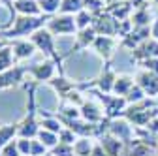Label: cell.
I'll list each match as a JSON object with an SVG mask.
<instances>
[{
    "label": "cell",
    "instance_id": "ac0fdd59",
    "mask_svg": "<svg viewBox=\"0 0 158 156\" xmlns=\"http://www.w3.org/2000/svg\"><path fill=\"white\" fill-rule=\"evenodd\" d=\"M81 10H83V0H62V4H60V10H58V13L73 15V13H79Z\"/></svg>",
    "mask_w": 158,
    "mask_h": 156
},
{
    "label": "cell",
    "instance_id": "30bf717a",
    "mask_svg": "<svg viewBox=\"0 0 158 156\" xmlns=\"http://www.w3.org/2000/svg\"><path fill=\"white\" fill-rule=\"evenodd\" d=\"M100 98H102V102H106L107 117H117L123 111L124 104H126V98H118V96H106V94H102Z\"/></svg>",
    "mask_w": 158,
    "mask_h": 156
},
{
    "label": "cell",
    "instance_id": "9a60e30c",
    "mask_svg": "<svg viewBox=\"0 0 158 156\" xmlns=\"http://www.w3.org/2000/svg\"><path fill=\"white\" fill-rule=\"evenodd\" d=\"M115 79H117L115 73H113L109 68H106V72L100 75V79L96 81V85L100 87L102 92H111V90H113V85H115Z\"/></svg>",
    "mask_w": 158,
    "mask_h": 156
},
{
    "label": "cell",
    "instance_id": "ffe728a7",
    "mask_svg": "<svg viewBox=\"0 0 158 156\" xmlns=\"http://www.w3.org/2000/svg\"><path fill=\"white\" fill-rule=\"evenodd\" d=\"M38 4H40V8H42V13H45V15H53L55 11L60 10L62 0H38Z\"/></svg>",
    "mask_w": 158,
    "mask_h": 156
},
{
    "label": "cell",
    "instance_id": "e575fe53",
    "mask_svg": "<svg viewBox=\"0 0 158 156\" xmlns=\"http://www.w3.org/2000/svg\"><path fill=\"white\" fill-rule=\"evenodd\" d=\"M0 40H4V30L0 28Z\"/></svg>",
    "mask_w": 158,
    "mask_h": 156
},
{
    "label": "cell",
    "instance_id": "f1b7e54d",
    "mask_svg": "<svg viewBox=\"0 0 158 156\" xmlns=\"http://www.w3.org/2000/svg\"><path fill=\"white\" fill-rule=\"evenodd\" d=\"M143 88L141 87H132L130 88V92H128V98H126V102H139L141 98H143Z\"/></svg>",
    "mask_w": 158,
    "mask_h": 156
},
{
    "label": "cell",
    "instance_id": "8fae6325",
    "mask_svg": "<svg viewBox=\"0 0 158 156\" xmlns=\"http://www.w3.org/2000/svg\"><path fill=\"white\" fill-rule=\"evenodd\" d=\"M92 47L100 56L109 58L111 53H113V38L111 36H98L94 40V43H92Z\"/></svg>",
    "mask_w": 158,
    "mask_h": 156
},
{
    "label": "cell",
    "instance_id": "8d00e7d4",
    "mask_svg": "<svg viewBox=\"0 0 158 156\" xmlns=\"http://www.w3.org/2000/svg\"><path fill=\"white\" fill-rule=\"evenodd\" d=\"M156 2H158V0H156Z\"/></svg>",
    "mask_w": 158,
    "mask_h": 156
},
{
    "label": "cell",
    "instance_id": "8992f818",
    "mask_svg": "<svg viewBox=\"0 0 158 156\" xmlns=\"http://www.w3.org/2000/svg\"><path fill=\"white\" fill-rule=\"evenodd\" d=\"M55 60H44L32 68H28V73L34 77V81H51L55 77Z\"/></svg>",
    "mask_w": 158,
    "mask_h": 156
},
{
    "label": "cell",
    "instance_id": "2e32d148",
    "mask_svg": "<svg viewBox=\"0 0 158 156\" xmlns=\"http://www.w3.org/2000/svg\"><path fill=\"white\" fill-rule=\"evenodd\" d=\"M132 87L134 85H132V79H130L128 75H118L117 79H115V85H113V92L123 96V94H128Z\"/></svg>",
    "mask_w": 158,
    "mask_h": 156
},
{
    "label": "cell",
    "instance_id": "4316f807",
    "mask_svg": "<svg viewBox=\"0 0 158 156\" xmlns=\"http://www.w3.org/2000/svg\"><path fill=\"white\" fill-rule=\"evenodd\" d=\"M2 156H21L19 143H17V141H10V143L2 149Z\"/></svg>",
    "mask_w": 158,
    "mask_h": 156
},
{
    "label": "cell",
    "instance_id": "836d02e7",
    "mask_svg": "<svg viewBox=\"0 0 158 156\" xmlns=\"http://www.w3.org/2000/svg\"><path fill=\"white\" fill-rule=\"evenodd\" d=\"M6 45H8V42H6V40H0V49L6 47Z\"/></svg>",
    "mask_w": 158,
    "mask_h": 156
},
{
    "label": "cell",
    "instance_id": "4fadbf2b",
    "mask_svg": "<svg viewBox=\"0 0 158 156\" xmlns=\"http://www.w3.org/2000/svg\"><path fill=\"white\" fill-rule=\"evenodd\" d=\"M81 117H85L89 122L102 121V113H100V109H98L92 102H83V104H81Z\"/></svg>",
    "mask_w": 158,
    "mask_h": 156
},
{
    "label": "cell",
    "instance_id": "d6a6232c",
    "mask_svg": "<svg viewBox=\"0 0 158 156\" xmlns=\"http://www.w3.org/2000/svg\"><path fill=\"white\" fill-rule=\"evenodd\" d=\"M151 34H152V38H154V40H158V17H156L154 25H152V30H151Z\"/></svg>",
    "mask_w": 158,
    "mask_h": 156
},
{
    "label": "cell",
    "instance_id": "5b68a950",
    "mask_svg": "<svg viewBox=\"0 0 158 156\" xmlns=\"http://www.w3.org/2000/svg\"><path fill=\"white\" fill-rule=\"evenodd\" d=\"M96 38H98V32L94 30V27H89V28H83V30H77V32H75V45H73L66 55H62V58H66V56H70V55H73V53H77V51H81V49L92 45Z\"/></svg>",
    "mask_w": 158,
    "mask_h": 156
},
{
    "label": "cell",
    "instance_id": "d6986e66",
    "mask_svg": "<svg viewBox=\"0 0 158 156\" xmlns=\"http://www.w3.org/2000/svg\"><path fill=\"white\" fill-rule=\"evenodd\" d=\"M38 139L44 143L45 149H53V147H56V143H58L56 133H53V132H49V130H45V128H40V132H38Z\"/></svg>",
    "mask_w": 158,
    "mask_h": 156
},
{
    "label": "cell",
    "instance_id": "7a4b0ae2",
    "mask_svg": "<svg viewBox=\"0 0 158 156\" xmlns=\"http://www.w3.org/2000/svg\"><path fill=\"white\" fill-rule=\"evenodd\" d=\"M30 42L36 45L38 51H42V53L49 58V60H55L58 66L62 64L64 58L58 55L56 49H55V36H53L45 27H44V28H40V30H36V32L30 36Z\"/></svg>",
    "mask_w": 158,
    "mask_h": 156
},
{
    "label": "cell",
    "instance_id": "9c48e42d",
    "mask_svg": "<svg viewBox=\"0 0 158 156\" xmlns=\"http://www.w3.org/2000/svg\"><path fill=\"white\" fill-rule=\"evenodd\" d=\"M13 10L19 15H44L38 0H13Z\"/></svg>",
    "mask_w": 158,
    "mask_h": 156
},
{
    "label": "cell",
    "instance_id": "e0dca14e",
    "mask_svg": "<svg viewBox=\"0 0 158 156\" xmlns=\"http://www.w3.org/2000/svg\"><path fill=\"white\" fill-rule=\"evenodd\" d=\"M92 21H94V15L89 11V10H81L79 13H75V25H77V30H83V28H89L92 27Z\"/></svg>",
    "mask_w": 158,
    "mask_h": 156
},
{
    "label": "cell",
    "instance_id": "4dcf8cb0",
    "mask_svg": "<svg viewBox=\"0 0 158 156\" xmlns=\"http://www.w3.org/2000/svg\"><path fill=\"white\" fill-rule=\"evenodd\" d=\"M145 66H147L149 72H152V73L158 75V58H147V60H145Z\"/></svg>",
    "mask_w": 158,
    "mask_h": 156
},
{
    "label": "cell",
    "instance_id": "603a6c76",
    "mask_svg": "<svg viewBox=\"0 0 158 156\" xmlns=\"http://www.w3.org/2000/svg\"><path fill=\"white\" fill-rule=\"evenodd\" d=\"M83 8L89 10L92 15H100L104 10V0H83Z\"/></svg>",
    "mask_w": 158,
    "mask_h": 156
},
{
    "label": "cell",
    "instance_id": "1f68e13d",
    "mask_svg": "<svg viewBox=\"0 0 158 156\" xmlns=\"http://www.w3.org/2000/svg\"><path fill=\"white\" fill-rule=\"evenodd\" d=\"M92 156H109L106 150H102V147H96L94 150H92Z\"/></svg>",
    "mask_w": 158,
    "mask_h": 156
},
{
    "label": "cell",
    "instance_id": "52a82bcc",
    "mask_svg": "<svg viewBox=\"0 0 158 156\" xmlns=\"http://www.w3.org/2000/svg\"><path fill=\"white\" fill-rule=\"evenodd\" d=\"M11 49H13V56H15V60H25V58L32 56L34 51H36V45L30 42V40H13L11 43Z\"/></svg>",
    "mask_w": 158,
    "mask_h": 156
},
{
    "label": "cell",
    "instance_id": "44dd1931",
    "mask_svg": "<svg viewBox=\"0 0 158 156\" xmlns=\"http://www.w3.org/2000/svg\"><path fill=\"white\" fill-rule=\"evenodd\" d=\"M90 150H92V143H90V139H87V138H83V139H79V141L73 143V152H75L77 156H89Z\"/></svg>",
    "mask_w": 158,
    "mask_h": 156
},
{
    "label": "cell",
    "instance_id": "7c38bea8",
    "mask_svg": "<svg viewBox=\"0 0 158 156\" xmlns=\"http://www.w3.org/2000/svg\"><path fill=\"white\" fill-rule=\"evenodd\" d=\"M15 66V56H13V49L11 45H6L0 49V73L10 70Z\"/></svg>",
    "mask_w": 158,
    "mask_h": 156
},
{
    "label": "cell",
    "instance_id": "f546056e",
    "mask_svg": "<svg viewBox=\"0 0 158 156\" xmlns=\"http://www.w3.org/2000/svg\"><path fill=\"white\" fill-rule=\"evenodd\" d=\"M147 21H149V15H147L145 10H139V11L134 15V23H135V25H139V27H145Z\"/></svg>",
    "mask_w": 158,
    "mask_h": 156
},
{
    "label": "cell",
    "instance_id": "5bb4252c",
    "mask_svg": "<svg viewBox=\"0 0 158 156\" xmlns=\"http://www.w3.org/2000/svg\"><path fill=\"white\" fill-rule=\"evenodd\" d=\"M17 130H19L17 124H2V126H0V149H4L15 138Z\"/></svg>",
    "mask_w": 158,
    "mask_h": 156
},
{
    "label": "cell",
    "instance_id": "83f0119b",
    "mask_svg": "<svg viewBox=\"0 0 158 156\" xmlns=\"http://www.w3.org/2000/svg\"><path fill=\"white\" fill-rule=\"evenodd\" d=\"M17 143H19V150H21V156H30V154H32V139H25V138H21Z\"/></svg>",
    "mask_w": 158,
    "mask_h": 156
},
{
    "label": "cell",
    "instance_id": "d590c367",
    "mask_svg": "<svg viewBox=\"0 0 158 156\" xmlns=\"http://www.w3.org/2000/svg\"><path fill=\"white\" fill-rule=\"evenodd\" d=\"M44 156H53V154H44Z\"/></svg>",
    "mask_w": 158,
    "mask_h": 156
},
{
    "label": "cell",
    "instance_id": "6da1fadb",
    "mask_svg": "<svg viewBox=\"0 0 158 156\" xmlns=\"http://www.w3.org/2000/svg\"><path fill=\"white\" fill-rule=\"evenodd\" d=\"M47 19L44 15H17L10 28H4V38L8 40H19L23 36H32L36 30L44 28Z\"/></svg>",
    "mask_w": 158,
    "mask_h": 156
},
{
    "label": "cell",
    "instance_id": "74e56055",
    "mask_svg": "<svg viewBox=\"0 0 158 156\" xmlns=\"http://www.w3.org/2000/svg\"><path fill=\"white\" fill-rule=\"evenodd\" d=\"M0 126H2V124H0Z\"/></svg>",
    "mask_w": 158,
    "mask_h": 156
},
{
    "label": "cell",
    "instance_id": "277c9868",
    "mask_svg": "<svg viewBox=\"0 0 158 156\" xmlns=\"http://www.w3.org/2000/svg\"><path fill=\"white\" fill-rule=\"evenodd\" d=\"M25 73H28V68L27 66H13V68L2 72V73H0V90L17 87L19 83L23 81Z\"/></svg>",
    "mask_w": 158,
    "mask_h": 156
},
{
    "label": "cell",
    "instance_id": "d4e9b609",
    "mask_svg": "<svg viewBox=\"0 0 158 156\" xmlns=\"http://www.w3.org/2000/svg\"><path fill=\"white\" fill-rule=\"evenodd\" d=\"M73 145H66V143H58L56 147H53V156H73Z\"/></svg>",
    "mask_w": 158,
    "mask_h": 156
},
{
    "label": "cell",
    "instance_id": "ba28073f",
    "mask_svg": "<svg viewBox=\"0 0 158 156\" xmlns=\"http://www.w3.org/2000/svg\"><path fill=\"white\" fill-rule=\"evenodd\" d=\"M137 81H139V87L143 88L145 94H151V96H156L158 94V75L152 73V72H141L137 75Z\"/></svg>",
    "mask_w": 158,
    "mask_h": 156
},
{
    "label": "cell",
    "instance_id": "cb8c5ba5",
    "mask_svg": "<svg viewBox=\"0 0 158 156\" xmlns=\"http://www.w3.org/2000/svg\"><path fill=\"white\" fill-rule=\"evenodd\" d=\"M102 147H104V150H106L109 156H115L118 150H121V143H118L117 139H113V138L104 139V141H102Z\"/></svg>",
    "mask_w": 158,
    "mask_h": 156
},
{
    "label": "cell",
    "instance_id": "3957f363",
    "mask_svg": "<svg viewBox=\"0 0 158 156\" xmlns=\"http://www.w3.org/2000/svg\"><path fill=\"white\" fill-rule=\"evenodd\" d=\"M45 28L53 34V36H68V34H75L77 32V25H75V17L73 15H66V13H58L47 19Z\"/></svg>",
    "mask_w": 158,
    "mask_h": 156
},
{
    "label": "cell",
    "instance_id": "484cf974",
    "mask_svg": "<svg viewBox=\"0 0 158 156\" xmlns=\"http://www.w3.org/2000/svg\"><path fill=\"white\" fill-rule=\"evenodd\" d=\"M58 141H60V143H66V145H73V141H75V133H73L70 128H62L60 133H58Z\"/></svg>",
    "mask_w": 158,
    "mask_h": 156
},
{
    "label": "cell",
    "instance_id": "7402d4cb",
    "mask_svg": "<svg viewBox=\"0 0 158 156\" xmlns=\"http://www.w3.org/2000/svg\"><path fill=\"white\" fill-rule=\"evenodd\" d=\"M42 126L53 133H60V130H62V122L58 121V117H45L42 121Z\"/></svg>",
    "mask_w": 158,
    "mask_h": 156
}]
</instances>
